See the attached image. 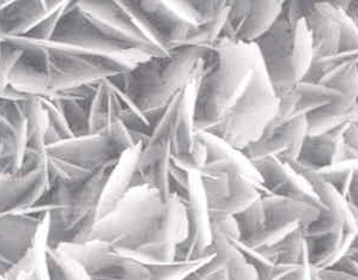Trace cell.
I'll return each mask as SVG.
<instances>
[{
	"mask_svg": "<svg viewBox=\"0 0 358 280\" xmlns=\"http://www.w3.org/2000/svg\"><path fill=\"white\" fill-rule=\"evenodd\" d=\"M50 41L125 59L134 65L151 57L168 53L162 48L132 38L92 16L82 8L80 1H69Z\"/></svg>",
	"mask_w": 358,
	"mask_h": 280,
	"instance_id": "8992f818",
	"label": "cell"
},
{
	"mask_svg": "<svg viewBox=\"0 0 358 280\" xmlns=\"http://www.w3.org/2000/svg\"><path fill=\"white\" fill-rule=\"evenodd\" d=\"M278 110V96L259 58L246 88L221 121L205 131L238 151L263 137Z\"/></svg>",
	"mask_w": 358,
	"mask_h": 280,
	"instance_id": "52a82bcc",
	"label": "cell"
},
{
	"mask_svg": "<svg viewBox=\"0 0 358 280\" xmlns=\"http://www.w3.org/2000/svg\"><path fill=\"white\" fill-rule=\"evenodd\" d=\"M283 5L284 1H229L221 38L255 45L277 22Z\"/></svg>",
	"mask_w": 358,
	"mask_h": 280,
	"instance_id": "5bb4252c",
	"label": "cell"
},
{
	"mask_svg": "<svg viewBox=\"0 0 358 280\" xmlns=\"http://www.w3.org/2000/svg\"><path fill=\"white\" fill-rule=\"evenodd\" d=\"M310 272H312V267L309 264L299 265L289 270L285 274L277 280H310Z\"/></svg>",
	"mask_w": 358,
	"mask_h": 280,
	"instance_id": "b9f144b4",
	"label": "cell"
},
{
	"mask_svg": "<svg viewBox=\"0 0 358 280\" xmlns=\"http://www.w3.org/2000/svg\"><path fill=\"white\" fill-rule=\"evenodd\" d=\"M307 134V117H294L275 130L266 131L262 138L242 152L252 163L266 157H278L282 161H297Z\"/></svg>",
	"mask_w": 358,
	"mask_h": 280,
	"instance_id": "e0dca14e",
	"label": "cell"
},
{
	"mask_svg": "<svg viewBox=\"0 0 358 280\" xmlns=\"http://www.w3.org/2000/svg\"><path fill=\"white\" fill-rule=\"evenodd\" d=\"M255 45L221 38L205 50L194 95V130L213 128L246 88L258 63Z\"/></svg>",
	"mask_w": 358,
	"mask_h": 280,
	"instance_id": "3957f363",
	"label": "cell"
},
{
	"mask_svg": "<svg viewBox=\"0 0 358 280\" xmlns=\"http://www.w3.org/2000/svg\"><path fill=\"white\" fill-rule=\"evenodd\" d=\"M46 268L48 280H90L83 270L58 248L46 247Z\"/></svg>",
	"mask_w": 358,
	"mask_h": 280,
	"instance_id": "836d02e7",
	"label": "cell"
},
{
	"mask_svg": "<svg viewBox=\"0 0 358 280\" xmlns=\"http://www.w3.org/2000/svg\"><path fill=\"white\" fill-rule=\"evenodd\" d=\"M182 280H229L225 270L224 263L221 258L210 256L192 270Z\"/></svg>",
	"mask_w": 358,
	"mask_h": 280,
	"instance_id": "74e56055",
	"label": "cell"
},
{
	"mask_svg": "<svg viewBox=\"0 0 358 280\" xmlns=\"http://www.w3.org/2000/svg\"><path fill=\"white\" fill-rule=\"evenodd\" d=\"M69 1H65L63 6H60L55 13H50L40 23V24L31 30L25 38L36 40V41H50L55 36V30L58 28L60 18L63 16L64 10L66 8Z\"/></svg>",
	"mask_w": 358,
	"mask_h": 280,
	"instance_id": "f35d334b",
	"label": "cell"
},
{
	"mask_svg": "<svg viewBox=\"0 0 358 280\" xmlns=\"http://www.w3.org/2000/svg\"><path fill=\"white\" fill-rule=\"evenodd\" d=\"M228 13H229V1L227 8H223L221 13L213 17V20L205 22L203 24L196 25L191 33L188 34L187 38L183 42L182 46L201 47V48L213 47L221 38Z\"/></svg>",
	"mask_w": 358,
	"mask_h": 280,
	"instance_id": "d6a6232c",
	"label": "cell"
},
{
	"mask_svg": "<svg viewBox=\"0 0 358 280\" xmlns=\"http://www.w3.org/2000/svg\"><path fill=\"white\" fill-rule=\"evenodd\" d=\"M171 165L173 159L169 142H146L138 156L134 189L145 186L159 193L163 200H171L173 197L171 192Z\"/></svg>",
	"mask_w": 358,
	"mask_h": 280,
	"instance_id": "d6986e66",
	"label": "cell"
},
{
	"mask_svg": "<svg viewBox=\"0 0 358 280\" xmlns=\"http://www.w3.org/2000/svg\"><path fill=\"white\" fill-rule=\"evenodd\" d=\"M262 180V196L270 194L292 200L303 201L320 211L325 206L313 192L308 182L296 172L287 162L278 157H266L255 162Z\"/></svg>",
	"mask_w": 358,
	"mask_h": 280,
	"instance_id": "2e32d148",
	"label": "cell"
},
{
	"mask_svg": "<svg viewBox=\"0 0 358 280\" xmlns=\"http://www.w3.org/2000/svg\"><path fill=\"white\" fill-rule=\"evenodd\" d=\"M358 168L357 161H346L341 163L334 164L329 167L317 170V174L331 186H334L338 192L345 198L349 184H350L351 176Z\"/></svg>",
	"mask_w": 358,
	"mask_h": 280,
	"instance_id": "8d00e7d4",
	"label": "cell"
},
{
	"mask_svg": "<svg viewBox=\"0 0 358 280\" xmlns=\"http://www.w3.org/2000/svg\"><path fill=\"white\" fill-rule=\"evenodd\" d=\"M1 280H5V278H3V279H1Z\"/></svg>",
	"mask_w": 358,
	"mask_h": 280,
	"instance_id": "c3c4849f",
	"label": "cell"
},
{
	"mask_svg": "<svg viewBox=\"0 0 358 280\" xmlns=\"http://www.w3.org/2000/svg\"><path fill=\"white\" fill-rule=\"evenodd\" d=\"M22 50L8 87L27 96L50 97L94 85L131 71L136 65L125 59L55 41L4 38Z\"/></svg>",
	"mask_w": 358,
	"mask_h": 280,
	"instance_id": "7a4b0ae2",
	"label": "cell"
},
{
	"mask_svg": "<svg viewBox=\"0 0 358 280\" xmlns=\"http://www.w3.org/2000/svg\"><path fill=\"white\" fill-rule=\"evenodd\" d=\"M64 3L65 0L0 1V38H25Z\"/></svg>",
	"mask_w": 358,
	"mask_h": 280,
	"instance_id": "44dd1931",
	"label": "cell"
},
{
	"mask_svg": "<svg viewBox=\"0 0 358 280\" xmlns=\"http://www.w3.org/2000/svg\"><path fill=\"white\" fill-rule=\"evenodd\" d=\"M143 144H138L124 152L119 162L109 172L97 209V222L113 212L120 204V201L127 196V193L134 189L136 165Z\"/></svg>",
	"mask_w": 358,
	"mask_h": 280,
	"instance_id": "d4e9b609",
	"label": "cell"
},
{
	"mask_svg": "<svg viewBox=\"0 0 358 280\" xmlns=\"http://www.w3.org/2000/svg\"><path fill=\"white\" fill-rule=\"evenodd\" d=\"M1 154H3V142H1V138H0V157H1Z\"/></svg>",
	"mask_w": 358,
	"mask_h": 280,
	"instance_id": "7dc6e473",
	"label": "cell"
},
{
	"mask_svg": "<svg viewBox=\"0 0 358 280\" xmlns=\"http://www.w3.org/2000/svg\"><path fill=\"white\" fill-rule=\"evenodd\" d=\"M198 138L206 151V161L199 172L201 175H217L236 170L247 176L262 189V180L257 168L243 155L242 151L234 149L208 132H200Z\"/></svg>",
	"mask_w": 358,
	"mask_h": 280,
	"instance_id": "603a6c76",
	"label": "cell"
},
{
	"mask_svg": "<svg viewBox=\"0 0 358 280\" xmlns=\"http://www.w3.org/2000/svg\"><path fill=\"white\" fill-rule=\"evenodd\" d=\"M46 217H34L28 214L1 216L0 256L13 266L18 264L35 246Z\"/></svg>",
	"mask_w": 358,
	"mask_h": 280,
	"instance_id": "ffe728a7",
	"label": "cell"
},
{
	"mask_svg": "<svg viewBox=\"0 0 358 280\" xmlns=\"http://www.w3.org/2000/svg\"><path fill=\"white\" fill-rule=\"evenodd\" d=\"M264 221L257 233L242 244L253 249L270 247L294 231L312 224L320 209L303 201L265 194L262 196ZM240 242V241H238Z\"/></svg>",
	"mask_w": 358,
	"mask_h": 280,
	"instance_id": "8fae6325",
	"label": "cell"
},
{
	"mask_svg": "<svg viewBox=\"0 0 358 280\" xmlns=\"http://www.w3.org/2000/svg\"><path fill=\"white\" fill-rule=\"evenodd\" d=\"M295 89L300 97L296 107L295 117H307L343 95V92L327 87L325 84L312 83L304 80L297 84Z\"/></svg>",
	"mask_w": 358,
	"mask_h": 280,
	"instance_id": "f546056e",
	"label": "cell"
},
{
	"mask_svg": "<svg viewBox=\"0 0 358 280\" xmlns=\"http://www.w3.org/2000/svg\"><path fill=\"white\" fill-rule=\"evenodd\" d=\"M11 267H13V265L8 263L4 258H1V256H0V280L4 278L5 274L8 273V270Z\"/></svg>",
	"mask_w": 358,
	"mask_h": 280,
	"instance_id": "bcb514c9",
	"label": "cell"
},
{
	"mask_svg": "<svg viewBox=\"0 0 358 280\" xmlns=\"http://www.w3.org/2000/svg\"><path fill=\"white\" fill-rule=\"evenodd\" d=\"M225 174L229 177V194L220 205L208 211L210 221L235 217L262 198V189L247 176L236 170H230Z\"/></svg>",
	"mask_w": 358,
	"mask_h": 280,
	"instance_id": "83f0119b",
	"label": "cell"
},
{
	"mask_svg": "<svg viewBox=\"0 0 358 280\" xmlns=\"http://www.w3.org/2000/svg\"><path fill=\"white\" fill-rule=\"evenodd\" d=\"M187 236L182 202L164 201L154 189H131L108 216L96 223L92 240L112 244L145 265L176 261V249Z\"/></svg>",
	"mask_w": 358,
	"mask_h": 280,
	"instance_id": "6da1fadb",
	"label": "cell"
},
{
	"mask_svg": "<svg viewBox=\"0 0 358 280\" xmlns=\"http://www.w3.org/2000/svg\"><path fill=\"white\" fill-rule=\"evenodd\" d=\"M38 98L41 101L42 107L46 112L47 121H48L46 138H45L46 147H50L60 140L72 138L73 134L67 125L66 119L58 108V105H55V102L50 101V98H42V97H38Z\"/></svg>",
	"mask_w": 358,
	"mask_h": 280,
	"instance_id": "d590c367",
	"label": "cell"
},
{
	"mask_svg": "<svg viewBox=\"0 0 358 280\" xmlns=\"http://www.w3.org/2000/svg\"><path fill=\"white\" fill-rule=\"evenodd\" d=\"M334 4L344 10L358 28V1H334Z\"/></svg>",
	"mask_w": 358,
	"mask_h": 280,
	"instance_id": "f6af8a7d",
	"label": "cell"
},
{
	"mask_svg": "<svg viewBox=\"0 0 358 280\" xmlns=\"http://www.w3.org/2000/svg\"><path fill=\"white\" fill-rule=\"evenodd\" d=\"M59 251L73 260L90 280H149L148 265L126 256L112 244L92 240L83 244H62Z\"/></svg>",
	"mask_w": 358,
	"mask_h": 280,
	"instance_id": "30bf717a",
	"label": "cell"
},
{
	"mask_svg": "<svg viewBox=\"0 0 358 280\" xmlns=\"http://www.w3.org/2000/svg\"><path fill=\"white\" fill-rule=\"evenodd\" d=\"M196 80L179 92L155 119L148 142L171 144V159L185 172L204 167L206 151L194 130Z\"/></svg>",
	"mask_w": 358,
	"mask_h": 280,
	"instance_id": "ba28073f",
	"label": "cell"
},
{
	"mask_svg": "<svg viewBox=\"0 0 358 280\" xmlns=\"http://www.w3.org/2000/svg\"><path fill=\"white\" fill-rule=\"evenodd\" d=\"M211 223V248L221 258L229 280H258L253 266L247 261L234 239H238V226L234 217L218 218Z\"/></svg>",
	"mask_w": 358,
	"mask_h": 280,
	"instance_id": "7402d4cb",
	"label": "cell"
},
{
	"mask_svg": "<svg viewBox=\"0 0 358 280\" xmlns=\"http://www.w3.org/2000/svg\"><path fill=\"white\" fill-rule=\"evenodd\" d=\"M178 198L186 214L187 236L176 249V261H196L213 256L211 223L201 189L200 172H189L187 191L182 197Z\"/></svg>",
	"mask_w": 358,
	"mask_h": 280,
	"instance_id": "4fadbf2b",
	"label": "cell"
},
{
	"mask_svg": "<svg viewBox=\"0 0 358 280\" xmlns=\"http://www.w3.org/2000/svg\"><path fill=\"white\" fill-rule=\"evenodd\" d=\"M343 139L346 145H349L358 154V126L356 124H351L346 128L345 132L343 133Z\"/></svg>",
	"mask_w": 358,
	"mask_h": 280,
	"instance_id": "ee69618b",
	"label": "cell"
},
{
	"mask_svg": "<svg viewBox=\"0 0 358 280\" xmlns=\"http://www.w3.org/2000/svg\"><path fill=\"white\" fill-rule=\"evenodd\" d=\"M15 280H48L46 268V251L45 256L38 260V264L35 265L31 270L22 271Z\"/></svg>",
	"mask_w": 358,
	"mask_h": 280,
	"instance_id": "60d3db41",
	"label": "cell"
},
{
	"mask_svg": "<svg viewBox=\"0 0 358 280\" xmlns=\"http://www.w3.org/2000/svg\"><path fill=\"white\" fill-rule=\"evenodd\" d=\"M155 46L166 52L182 46L196 24L181 16L166 0H122Z\"/></svg>",
	"mask_w": 358,
	"mask_h": 280,
	"instance_id": "7c38bea8",
	"label": "cell"
},
{
	"mask_svg": "<svg viewBox=\"0 0 358 280\" xmlns=\"http://www.w3.org/2000/svg\"><path fill=\"white\" fill-rule=\"evenodd\" d=\"M122 109L117 85L110 80L100 82L88 103V134L100 133L120 121Z\"/></svg>",
	"mask_w": 358,
	"mask_h": 280,
	"instance_id": "484cf974",
	"label": "cell"
},
{
	"mask_svg": "<svg viewBox=\"0 0 358 280\" xmlns=\"http://www.w3.org/2000/svg\"><path fill=\"white\" fill-rule=\"evenodd\" d=\"M171 3L181 16L196 25L203 24L205 22L213 20V17L221 13L228 5V1L222 0H171Z\"/></svg>",
	"mask_w": 358,
	"mask_h": 280,
	"instance_id": "1f68e13d",
	"label": "cell"
},
{
	"mask_svg": "<svg viewBox=\"0 0 358 280\" xmlns=\"http://www.w3.org/2000/svg\"><path fill=\"white\" fill-rule=\"evenodd\" d=\"M50 189L47 167L29 174H0V217L24 214Z\"/></svg>",
	"mask_w": 358,
	"mask_h": 280,
	"instance_id": "ac0fdd59",
	"label": "cell"
},
{
	"mask_svg": "<svg viewBox=\"0 0 358 280\" xmlns=\"http://www.w3.org/2000/svg\"><path fill=\"white\" fill-rule=\"evenodd\" d=\"M27 145L25 149L46 154L47 114L38 97L29 96L25 102ZM47 155V154H46Z\"/></svg>",
	"mask_w": 358,
	"mask_h": 280,
	"instance_id": "4dcf8cb0",
	"label": "cell"
},
{
	"mask_svg": "<svg viewBox=\"0 0 358 280\" xmlns=\"http://www.w3.org/2000/svg\"><path fill=\"white\" fill-rule=\"evenodd\" d=\"M357 159V152L346 145L343 137L334 133L307 134L297 162L313 170H320L334 164Z\"/></svg>",
	"mask_w": 358,
	"mask_h": 280,
	"instance_id": "cb8c5ba5",
	"label": "cell"
},
{
	"mask_svg": "<svg viewBox=\"0 0 358 280\" xmlns=\"http://www.w3.org/2000/svg\"><path fill=\"white\" fill-rule=\"evenodd\" d=\"M206 50L180 46L167 54L146 59L110 80L155 121L171 101L196 80Z\"/></svg>",
	"mask_w": 358,
	"mask_h": 280,
	"instance_id": "277c9868",
	"label": "cell"
},
{
	"mask_svg": "<svg viewBox=\"0 0 358 280\" xmlns=\"http://www.w3.org/2000/svg\"><path fill=\"white\" fill-rule=\"evenodd\" d=\"M47 175L50 184H75L88 180L92 174L63 159L47 156Z\"/></svg>",
	"mask_w": 358,
	"mask_h": 280,
	"instance_id": "e575fe53",
	"label": "cell"
},
{
	"mask_svg": "<svg viewBox=\"0 0 358 280\" xmlns=\"http://www.w3.org/2000/svg\"><path fill=\"white\" fill-rule=\"evenodd\" d=\"M332 4H334V1H332ZM339 8V23H341L339 52L358 50V28L350 17L346 15L344 10H342L341 8Z\"/></svg>",
	"mask_w": 358,
	"mask_h": 280,
	"instance_id": "ab89813d",
	"label": "cell"
},
{
	"mask_svg": "<svg viewBox=\"0 0 358 280\" xmlns=\"http://www.w3.org/2000/svg\"><path fill=\"white\" fill-rule=\"evenodd\" d=\"M294 6L310 34L314 61L338 54L341 43L339 8L332 1H294Z\"/></svg>",
	"mask_w": 358,
	"mask_h": 280,
	"instance_id": "9a60e30c",
	"label": "cell"
},
{
	"mask_svg": "<svg viewBox=\"0 0 358 280\" xmlns=\"http://www.w3.org/2000/svg\"><path fill=\"white\" fill-rule=\"evenodd\" d=\"M345 200L348 201L349 205L358 209V168L351 176L350 184H349V189L346 193Z\"/></svg>",
	"mask_w": 358,
	"mask_h": 280,
	"instance_id": "7bdbcfd3",
	"label": "cell"
},
{
	"mask_svg": "<svg viewBox=\"0 0 358 280\" xmlns=\"http://www.w3.org/2000/svg\"><path fill=\"white\" fill-rule=\"evenodd\" d=\"M277 96L303 82L313 61L312 38L303 20H289L283 11L263 38L255 43Z\"/></svg>",
	"mask_w": 358,
	"mask_h": 280,
	"instance_id": "5b68a950",
	"label": "cell"
},
{
	"mask_svg": "<svg viewBox=\"0 0 358 280\" xmlns=\"http://www.w3.org/2000/svg\"><path fill=\"white\" fill-rule=\"evenodd\" d=\"M80 5L87 13H92V16L108 23L115 29L120 30L122 33L127 34L141 41L154 45L134 13L126 8L124 1H80Z\"/></svg>",
	"mask_w": 358,
	"mask_h": 280,
	"instance_id": "4316f807",
	"label": "cell"
},
{
	"mask_svg": "<svg viewBox=\"0 0 358 280\" xmlns=\"http://www.w3.org/2000/svg\"><path fill=\"white\" fill-rule=\"evenodd\" d=\"M142 144L121 121L96 134H85L60 140L46 147L47 156L63 159L87 172L110 170L124 152Z\"/></svg>",
	"mask_w": 358,
	"mask_h": 280,
	"instance_id": "9c48e42d",
	"label": "cell"
},
{
	"mask_svg": "<svg viewBox=\"0 0 358 280\" xmlns=\"http://www.w3.org/2000/svg\"><path fill=\"white\" fill-rule=\"evenodd\" d=\"M257 251H260L264 256H266L267 259L275 265L299 266L309 264L303 228L287 235L285 239L272 244L270 247L260 248Z\"/></svg>",
	"mask_w": 358,
	"mask_h": 280,
	"instance_id": "f1b7e54d",
	"label": "cell"
}]
</instances>
